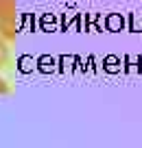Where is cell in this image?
<instances>
[{
    "label": "cell",
    "mask_w": 142,
    "mask_h": 148,
    "mask_svg": "<svg viewBox=\"0 0 142 148\" xmlns=\"http://www.w3.org/2000/svg\"><path fill=\"white\" fill-rule=\"evenodd\" d=\"M9 92H11L9 83H7V81L2 79V76H0V96H2V94H9Z\"/></svg>",
    "instance_id": "3"
},
{
    "label": "cell",
    "mask_w": 142,
    "mask_h": 148,
    "mask_svg": "<svg viewBox=\"0 0 142 148\" xmlns=\"http://www.w3.org/2000/svg\"><path fill=\"white\" fill-rule=\"evenodd\" d=\"M0 35L7 42L18 35V2L15 0H0Z\"/></svg>",
    "instance_id": "1"
},
{
    "label": "cell",
    "mask_w": 142,
    "mask_h": 148,
    "mask_svg": "<svg viewBox=\"0 0 142 148\" xmlns=\"http://www.w3.org/2000/svg\"><path fill=\"white\" fill-rule=\"evenodd\" d=\"M7 61H9V46H7V39L0 35V68H5Z\"/></svg>",
    "instance_id": "2"
}]
</instances>
